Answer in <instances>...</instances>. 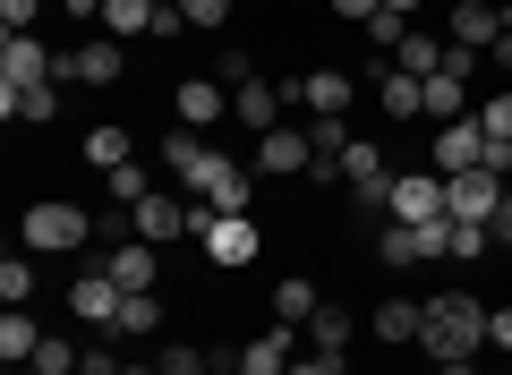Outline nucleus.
<instances>
[{"instance_id":"49530a36","label":"nucleus","mask_w":512,"mask_h":375,"mask_svg":"<svg viewBox=\"0 0 512 375\" xmlns=\"http://www.w3.org/2000/svg\"><path fill=\"white\" fill-rule=\"evenodd\" d=\"M487 60H495V69H512V26H504V35H495V52H487Z\"/></svg>"},{"instance_id":"6e6552de","label":"nucleus","mask_w":512,"mask_h":375,"mask_svg":"<svg viewBox=\"0 0 512 375\" xmlns=\"http://www.w3.org/2000/svg\"><path fill=\"white\" fill-rule=\"evenodd\" d=\"M487 162V128H478V111L470 120H444L436 128V179H461V171H478Z\"/></svg>"},{"instance_id":"79ce46f5","label":"nucleus","mask_w":512,"mask_h":375,"mask_svg":"<svg viewBox=\"0 0 512 375\" xmlns=\"http://www.w3.org/2000/svg\"><path fill=\"white\" fill-rule=\"evenodd\" d=\"M478 171H495V179H512V137H487V162Z\"/></svg>"},{"instance_id":"a211bd4d","label":"nucleus","mask_w":512,"mask_h":375,"mask_svg":"<svg viewBox=\"0 0 512 375\" xmlns=\"http://www.w3.org/2000/svg\"><path fill=\"white\" fill-rule=\"evenodd\" d=\"M291 333H308V324H274V333H256L231 367L239 375H291Z\"/></svg>"},{"instance_id":"a18cd8bd","label":"nucleus","mask_w":512,"mask_h":375,"mask_svg":"<svg viewBox=\"0 0 512 375\" xmlns=\"http://www.w3.org/2000/svg\"><path fill=\"white\" fill-rule=\"evenodd\" d=\"M291 375H342V358H316L308 350V358H291Z\"/></svg>"},{"instance_id":"39448f33","label":"nucleus","mask_w":512,"mask_h":375,"mask_svg":"<svg viewBox=\"0 0 512 375\" xmlns=\"http://www.w3.org/2000/svg\"><path fill=\"white\" fill-rule=\"evenodd\" d=\"M120 69H128V43L94 35V43H77V52H60V60H52V86H111Z\"/></svg>"},{"instance_id":"9b49d317","label":"nucleus","mask_w":512,"mask_h":375,"mask_svg":"<svg viewBox=\"0 0 512 375\" xmlns=\"http://www.w3.org/2000/svg\"><path fill=\"white\" fill-rule=\"evenodd\" d=\"M367 77H376V103H384V120H419V128H427V86H419V77H402L393 60H376Z\"/></svg>"},{"instance_id":"8fccbe9b","label":"nucleus","mask_w":512,"mask_h":375,"mask_svg":"<svg viewBox=\"0 0 512 375\" xmlns=\"http://www.w3.org/2000/svg\"><path fill=\"white\" fill-rule=\"evenodd\" d=\"M154 9H180V0H154Z\"/></svg>"},{"instance_id":"aec40b11","label":"nucleus","mask_w":512,"mask_h":375,"mask_svg":"<svg viewBox=\"0 0 512 375\" xmlns=\"http://www.w3.org/2000/svg\"><path fill=\"white\" fill-rule=\"evenodd\" d=\"M103 265H111V282H120V290H154V239H120Z\"/></svg>"},{"instance_id":"37998d69","label":"nucleus","mask_w":512,"mask_h":375,"mask_svg":"<svg viewBox=\"0 0 512 375\" xmlns=\"http://www.w3.org/2000/svg\"><path fill=\"white\" fill-rule=\"evenodd\" d=\"M376 9H384V0H333V18H350V26H367Z\"/></svg>"},{"instance_id":"393cba45","label":"nucleus","mask_w":512,"mask_h":375,"mask_svg":"<svg viewBox=\"0 0 512 375\" xmlns=\"http://www.w3.org/2000/svg\"><path fill=\"white\" fill-rule=\"evenodd\" d=\"M86 162H94V171H120V162H137V145H128V128H120V120L86 128Z\"/></svg>"},{"instance_id":"0eeeda50","label":"nucleus","mask_w":512,"mask_h":375,"mask_svg":"<svg viewBox=\"0 0 512 375\" xmlns=\"http://www.w3.org/2000/svg\"><path fill=\"white\" fill-rule=\"evenodd\" d=\"M120 299H128V290L111 282V265H86V273L69 282V307L94 324V333H111V324H120Z\"/></svg>"},{"instance_id":"bb28decb","label":"nucleus","mask_w":512,"mask_h":375,"mask_svg":"<svg viewBox=\"0 0 512 375\" xmlns=\"http://www.w3.org/2000/svg\"><path fill=\"white\" fill-rule=\"evenodd\" d=\"M43 350V333H35V316H26V307H9V316H0V358H9V367H26V358Z\"/></svg>"},{"instance_id":"f03ea898","label":"nucleus","mask_w":512,"mask_h":375,"mask_svg":"<svg viewBox=\"0 0 512 375\" xmlns=\"http://www.w3.org/2000/svg\"><path fill=\"white\" fill-rule=\"evenodd\" d=\"M86 239H94V222H86V205H69V197L26 205V222H18V248L26 256H77Z\"/></svg>"},{"instance_id":"3c124183","label":"nucleus","mask_w":512,"mask_h":375,"mask_svg":"<svg viewBox=\"0 0 512 375\" xmlns=\"http://www.w3.org/2000/svg\"><path fill=\"white\" fill-rule=\"evenodd\" d=\"M128 375H154V367H128Z\"/></svg>"},{"instance_id":"4c0bfd02","label":"nucleus","mask_w":512,"mask_h":375,"mask_svg":"<svg viewBox=\"0 0 512 375\" xmlns=\"http://www.w3.org/2000/svg\"><path fill=\"white\" fill-rule=\"evenodd\" d=\"M478 128H487V137H512V94H487V103H478Z\"/></svg>"},{"instance_id":"09e8293b","label":"nucleus","mask_w":512,"mask_h":375,"mask_svg":"<svg viewBox=\"0 0 512 375\" xmlns=\"http://www.w3.org/2000/svg\"><path fill=\"white\" fill-rule=\"evenodd\" d=\"M384 9H402V18H419V0H384Z\"/></svg>"},{"instance_id":"5701e85b","label":"nucleus","mask_w":512,"mask_h":375,"mask_svg":"<svg viewBox=\"0 0 512 375\" xmlns=\"http://www.w3.org/2000/svg\"><path fill=\"white\" fill-rule=\"evenodd\" d=\"M427 120H470V77H453V69H436L427 77Z\"/></svg>"},{"instance_id":"72a5a7b5","label":"nucleus","mask_w":512,"mask_h":375,"mask_svg":"<svg viewBox=\"0 0 512 375\" xmlns=\"http://www.w3.org/2000/svg\"><path fill=\"white\" fill-rule=\"evenodd\" d=\"M154 375H214V358H205L197 341H171V350L154 358Z\"/></svg>"},{"instance_id":"4be33fe9","label":"nucleus","mask_w":512,"mask_h":375,"mask_svg":"<svg viewBox=\"0 0 512 375\" xmlns=\"http://www.w3.org/2000/svg\"><path fill=\"white\" fill-rule=\"evenodd\" d=\"M154 18H163L154 0H103V35H111V43H137V35H154Z\"/></svg>"},{"instance_id":"f704fd0d","label":"nucleus","mask_w":512,"mask_h":375,"mask_svg":"<svg viewBox=\"0 0 512 375\" xmlns=\"http://www.w3.org/2000/svg\"><path fill=\"white\" fill-rule=\"evenodd\" d=\"M0 299H9V307L35 299V265H26V256H0Z\"/></svg>"},{"instance_id":"ea45409f","label":"nucleus","mask_w":512,"mask_h":375,"mask_svg":"<svg viewBox=\"0 0 512 375\" xmlns=\"http://www.w3.org/2000/svg\"><path fill=\"white\" fill-rule=\"evenodd\" d=\"M180 18L188 26H222V18H231V0H180Z\"/></svg>"},{"instance_id":"2eb2a0df","label":"nucleus","mask_w":512,"mask_h":375,"mask_svg":"<svg viewBox=\"0 0 512 375\" xmlns=\"http://www.w3.org/2000/svg\"><path fill=\"white\" fill-rule=\"evenodd\" d=\"M299 111H308V120H350V77L342 69H308L299 77Z\"/></svg>"},{"instance_id":"de8ad7c7","label":"nucleus","mask_w":512,"mask_h":375,"mask_svg":"<svg viewBox=\"0 0 512 375\" xmlns=\"http://www.w3.org/2000/svg\"><path fill=\"white\" fill-rule=\"evenodd\" d=\"M436 375H478V358H461V367H436Z\"/></svg>"},{"instance_id":"20e7f679","label":"nucleus","mask_w":512,"mask_h":375,"mask_svg":"<svg viewBox=\"0 0 512 375\" xmlns=\"http://www.w3.org/2000/svg\"><path fill=\"white\" fill-rule=\"evenodd\" d=\"M384 222H453V179H427V171H393V197H384Z\"/></svg>"},{"instance_id":"c85d7f7f","label":"nucleus","mask_w":512,"mask_h":375,"mask_svg":"<svg viewBox=\"0 0 512 375\" xmlns=\"http://www.w3.org/2000/svg\"><path fill=\"white\" fill-rule=\"evenodd\" d=\"M205 154H214V145H205V128H171V137H163V171H171V179H188Z\"/></svg>"},{"instance_id":"ddd939ff","label":"nucleus","mask_w":512,"mask_h":375,"mask_svg":"<svg viewBox=\"0 0 512 375\" xmlns=\"http://www.w3.org/2000/svg\"><path fill=\"white\" fill-rule=\"evenodd\" d=\"M282 111H291V94H282V86H265V77L231 86V120H239V128H256V137H265V128H282Z\"/></svg>"},{"instance_id":"6ab92c4d","label":"nucleus","mask_w":512,"mask_h":375,"mask_svg":"<svg viewBox=\"0 0 512 375\" xmlns=\"http://www.w3.org/2000/svg\"><path fill=\"white\" fill-rule=\"evenodd\" d=\"M376 256H384L393 273H410V265H427L436 248H427V231H419V222H384V231H376Z\"/></svg>"},{"instance_id":"b1692460","label":"nucleus","mask_w":512,"mask_h":375,"mask_svg":"<svg viewBox=\"0 0 512 375\" xmlns=\"http://www.w3.org/2000/svg\"><path fill=\"white\" fill-rule=\"evenodd\" d=\"M0 120H60V86H0Z\"/></svg>"},{"instance_id":"c03bdc74","label":"nucleus","mask_w":512,"mask_h":375,"mask_svg":"<svg viewBox=\"0 0 512 375\" xmlns=\"http://www.w3.org/2000/svg\"><path fill=\"white\" fill-rule=\"evenodd\" d=\"M487 231H495V248H504V256H512V197H504V205H495V222H487Z\"/></svg>"},{"instance_id":"7c9ffc66","label":"nucleus","mask_w":512,"mask_h":375,"mask_svg":"<svg viewBox=\"0 0 512 375\" xmlns=\"http://www.w3.org/2000/svg\"><path fill=\"white\" fill-rule=\"evenodd\" d=\"M487 248H495L487 222H444V256H453V265H478Z\"/></svg>"},{"instance_id":"c756f323","label":"nucleus","mask_w":512,"mask_h":375,"mask_svg":"<svg viewBox=\"0 0 512 375\" xmlns=\"http://www.w3.org/2000/svg\"><path fill=\"white\" fill-rule=\"evenodd\" d=\"M393 69H402V77H419V86H427V77L444 69V43H436V35H419V26H410V43H402V52H393Z\"/></svg>"},{"instance_id":"1a4fd4ad","label":"nucleus","mask_w":512,"mask_h":375,"mask_svg":"<svg viewBox=\"0 0 512 375\" xmlns=\"http://www.w3.org/2000/svg\"><path fill=\"white\" fill-rule=\"evenodd\" d=\"M197 239H205L214 265H248V256H256V222L248 214H205V205H197Z\"/></svg>"},{"instance_id":"4468645a","label":"nucleus","mask_w":512,"mask_h":375,"mask_svg":"<svg viewBox=\"0 0 512 375\" xmlns=\"http://www.w3.org/2000/svg\"><path fill=\"white\" fill-rule=\"evenodd\" d=\"M52 60L60 52H43L35 35H9L0 43V86H52Z\"/></svg>"},{"instance_id":"cd10ccee","label":"nucleus","mask_w":512,"mask_h":375,"mask_svg":"<svg viewBox=\"0 0 512 375\" xmlns=\"http://www.w3.org/2000/svg\"><path fill=\"white\" fill-rule=\"evenodd\" d=\"M154 324H163V299H154V290H128V299H120V324H111V341H137V333H154Z\"/></svg>"},{"instance_id":"7ed1b4c3","label":"nucleus","mask_w":512,"mask_h":375,"mask_svg":"<svg viewBox=\"0 0 512 375\" xmlns=\"http://www.w3.org/2000/svg\"><path fill=\"white\" fill-rule=\"evenodd\" d=\"M180 188L205 205V214H248V205H256V171H248V162H231L222 145H214V154H205L197 171L180 179Z\"/></svg>"},{"instance_id":"2f4dec72","label":"nucleus","mask_w":512,"mask_h":375,"mask_svg":"<svg viewBox=\"0 0 512 375\" xmlns=\"http://www.w3.org/2000/svg\"><path fill=\"white\" fill-rule=\"evenodd\" d=\"M316 307H325V290H316V282H299V273H291V282L274 290V316H282V324H308Z\"/></svg>"},{"instance_id":"473e14b6","label":"nucleus","mask_w":512,"mask_h":375,"mask_svg":"<svg viewBox=\"0 0 512 375\" xmlns=\"http://www.w3.org/2000/svg\"><path fill=\"white\" fill-rule=\"evenodd\" d=\"M103 188H111V205H146V197H154V179L137 171V162H120V171H103Z\"/></svg>"},{"instance_id":"f8f14e48","label":"nucleus","mask_w":512,"mask_h":375,"mask_svg":"<svg viewBox=\"0 0 512 375\" xmlns=\"http://www.w3.org/2000/svg\"><path fill=\"white\" fill-rule=\"evenodd\" d=\"M197 231V205L188 197H163V188H154L146 205H137V239H154V248H163V239H188Z\"/></svg>"},{"instance_id":"412c9836","label":"nucleus","mask_w":512,"mask_h":375,"mask_svg":"<svg viewBox=\"0 0 512 375\" xmlns=\"http://www.w3.org/2000/svg\"><path fill=\"white\" fill-rule=\"evenodd\" d=\"M367 324H376V341H393V350H402V341H419V333H427V307H419V299H384Z\"/></svg>"},{"instance_id":"dca6fc26","label":"nucleus","mask_w":512,"mask_h":375,"mask_svg":"<svg viewBox=\"0 0 512 375\" xmlns=\"http://www.w3.org/2000/svg\"><path fill=\"white\" fill-rule=\"evenodd\" d=\"M504 197H512V188L495 171H461L453 179V222H495V205H504Z\"/></svg>"},{"instance_id":"a878e982","label":"nucleus","mask_w":512,"mask_h":375,"mask_svg":"<svg viewBox=\"0 0 512 375\" xmlns=\"http://www.w3.org/2000/svg\"><path fill=\"white\" fill-rule=\"evenodd\" d=\"M350 333H359V316H342V307H316V316H308L316 358H342V350H350Z\"/></svg>"},{"instance_id":"58836bf2","label":"nucleus","mask_w":512,"mask_h":375,"mask_svg":"<svg viewBox=\"0 0 512 375\" xmlns=\"http://www.w3.org/2000/svg\"><path fill=\"white\" fill-rule=\"evenodd\" d=\"M35 18H43V0H0V26L9 35H35Z\"/></svg>"},{"instance_id":"c9c22d12","label":"nucleus","mask_w":512,"mask_h":375,"mask_svg":"<svg viewBox=\"0 0 512 375\" xmlns=\"http://www.w3.org/2000/svg\"><path fill=\"white\" fill-rule=\"evenodd\" d=\"M26 367H35V375H77V341H52V333H43V350L26 358Z\"/></svg>"},{"instance_id":"a19ab883","label":"nucleus","mask_w":512,"mask_h":375,"mask_svg":"<svg viewBox=\"0 0 512 375\" xmlns=\"http://www.w3.org/2000/svg\"><path fill=\"white\" fill-rule=\"evenodd\" d=\"M487 350H512V307H487Z\"/></svg>"},{"instance_id":"603ef678","label":"nucleus","mask_w":512,"mask_h":375,"mask_svg":"<svg viewBox=\"0 0 512 375\" xmlns=\"http://www.w3.org/2000/svg\"><path fill=\"white\" fill-rule=\"evenodd\" d=\"M504 9H512V0H504Z\"/></svg>"},{"instance_id":"423d86ee","label":"nucleus","mask_w":512,"mask_h":375,"mask_svg":"<svg viewBox=\"0 0 512 375\" xmlns=\"http://www.w3.org/2000/svg\"><path fill=\"white\" fill-rule=\"evenodd\" d=\"M512 26L504 0H453V18H444V43H470V52H495V35Z\"/></svg>"},{"instance_id":"9d476101","label":"nucleus","mask_w":512,"mask_h":375,"mask_svg":"<svg viewBox=\"0 0 512 375\" xmlns=\"http://www.w3.org/2000/svg\"><path fill=\"white\" fill-rule=\"evenodd\" d=\"M308 162H316L308 128H265V137H256V171H265V179H299Z\"/></svg>"},{"instance_id":"f3484780","label":"nucleus","mask_w":512,"mask_h":375,"mask_svg":"<svg viewBox=\"0 0 512 375\" xmlns=\"http://www.w3.org/2000/svg\"><path fill=\"white\" fill-rule=\"evenodd\" d=\"M171 111H180V128H205V137H214L222 111H231V103H222V77H188V86L171 94Z\"/></svg>"},{"instance_id":"f257e3e1","label":"nucleus","mask_w":512,"mask_h":375,"mask_svg":"<svg viewBox=\"0 0 512 375\" xmlns=\"http://www.w3.org/2000/svg\"><path fill=\"white\" fill-rule=\"evenodd\" d=\"M419 350L436 358V367L478 358V350H487V307H478L470 290H436V299H427V333H419Z\"/></svg>"},{"instance_id":"e433bc0d","label":"nucleus","mask_w":512,"mask_h":375,"mask_svg":"<svg viewBox=\"0 0 512 375\" xmlns=\"http://www.w3.org/2000/svg\"><path fill=\"white\" fill-rule=\"evenodd\" d=\"M77 375H128V367H120V350H111V333L77 350Z\"/></svg>"}]
</instances>
